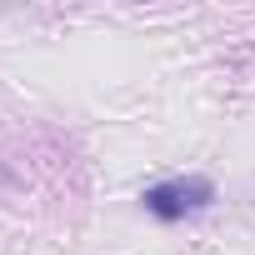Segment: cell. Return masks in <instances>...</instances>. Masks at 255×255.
Returning a JSON list of instances; mask_svg holds the SVG:
<instances>
[{"label":"cell","instance_id":"1","mask_svg":"<svg viewBox=\"0 0 255 255\" xmlns=\"http://www.w3.org/2000/svg\"><path fill=\"white\" fill-rule=\"evenodd\" d=\"M140 200H145V210H150L155 220H185V215H195V210H205V205L215 200V185H210L205 175L160 180V185H150Z\"/></svg>","mask_w":255,"mask_h":255}]
</instances>
